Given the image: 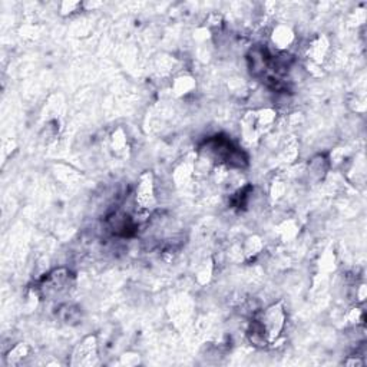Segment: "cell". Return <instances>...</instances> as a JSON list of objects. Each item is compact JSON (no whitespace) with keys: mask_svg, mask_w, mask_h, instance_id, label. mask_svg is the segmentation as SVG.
I'll list each match as a JSON object with an SVG mask.
<instances>
[{"mask_svg":"<svg viewBox=\"0 0 367 367\" xmlns=\"http://www.w3.org/2000/svg\"><path fill=\"white\" fill-rule=\"evenodd\" d=\"M108 231L119 238H130L137 234L138 223L128 212L124 211H113L106 217Z\"/></svg>","mask_w":367,"mask_h":367,"instance_id":"obj_4","label":"cell"},{"mask_svg":"<svg viewBox=\"0 0 367 367\" xmlns=\"http://www.w3.org/2000/svg\"><path fill=\"white\" fill-rule=\"evenodd\" d=\"M29 354V347L26 345H18L13 349H11V352L8 353L6 359L9 364H20L23 361V359H26Z\"/></svg>","mask_w":367,"mask_h":367,"instance_id":"obj_9","label":"cell"},{"mask_svg":"<svg viewBox=\"0 0 367 367\" xmlns=\"http://www.w3.org/2000/svg\"><path fill=\"white\" fill-rule=\"evenodd\" d=\"M137 212L149 214L157 205V190L155 181L151 172H145L139 178V184L135 191Z\"/></svg>","mask_w":367,"mask_h":367,"instance_id":"obj_3","label":"cell"},{"mask_svg":"<svg viewBox=\"0 0 367 367\" xmlns=\"http://www.w3.org/2000/svg\"><path fill=\"white\" fill-rule=\"evenodd\" d=\"M56 317L62 323H65V324L75 326V324H78L81 321L82 312H81V309L78 307V305L65 303V304H60L59 307L56 309Z\"/></svg>","mask_w":367,"mask_h":367,"instance_id":"obj_6","label":"cell"},{"mask_svg":"<svg viewBox=\"0 0 367 367\" xmlns=\"http://www.w3.org/2000/svg\"><path fill=\"white\" fill-rule=\"evenodd\" d=\"M256 319L258 320V323L261 324V327L264 330L268 345L280 338L284 327H286V323H287L286 310H284L282 303L270 305V307L263 310Z\"/></svg>","mask_w":367,"mask_h":367,"instance_id":"obj_2","label":"cell"},{"mask_svg":"<svg viewBox=\"0 0 367 367\" xmlns=\"http://www.w3.org/2000/svg\"><path fill=\"white\" fill-rule=\"evenodd\" d=\"M293 39H294L293 32L286 26H279L277 29L274 30V34H272V43L277 46L279 52H282L283 49L289 48V45H291Z\"/></svg>","mask_w":367,"mask_h":367,"instance_id":"obj_8","label":"cell"},{"mask_svg":"<svg viewBox=\"0 0 367 367\" xmlns=\"http://www.w3.org/2000/svg\"><path fill=\"white\" fill-rule=\"evenodd\" d=\"M98 363V342L95 335H88L74 352V366H92Z\"/></svg>","mask_w":367,"mask_h":367,"instance_id":"obj_5","label":"cell"},{"mask_svg":"<svg viewBox=\"0 0 367 367\" xmlns=\"http://www.w3.org/2000/svg\"><path fill=\"white\" fill-rule=\"evenodd\" d=\"M75 277L68 268H55L48 272L38 286V296L46 300H57L67 296L74 287Z\"/></svg>","mask_w":367,"mask_h":367,"instance_id":"obj_1","label":"cell"},{"mask_svg":"<svg viewBox=\"0 0 367 367\" xmlns=\"http://www.w3.org/2000/svg\"><path fill=\"white\" fill-rule=\"evenodd\" d=\"M328 167H330V162H328V158L326 155H316L309 162V175L313 179L320 181L326 176Z\"/></svg>","mask_w":367,"mask_h":367,"instance_id":"obj_7","label":"cell"}]
</instances>
